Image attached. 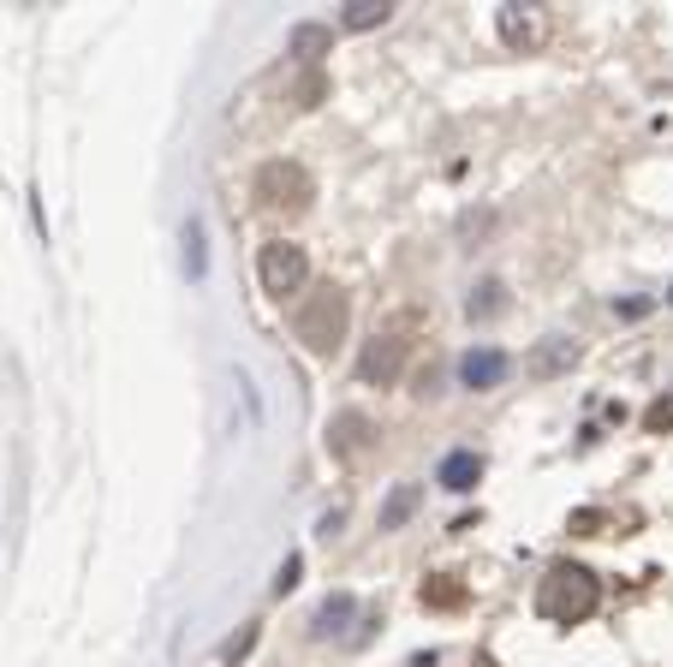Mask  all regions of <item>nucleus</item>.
<instances>
[{
  "label": "nucleus",
  "mask_w": 673,
  "mask_h": 667,
  "mask_svg": "<svg viewBox=\"0 0 673 667\" xmlns=\"http://www.w3.org/2000/svg\"><path fill=\"white\" fill-rule=\"evenodd\" d=\"M596 602H603V584H596V572L578 567V560L549 567L543 590H536V614H543L549 626H578V620L596 614Z\"/></svg>",
  "instance_id": "f257e3e1"
},
{
  "label": "nucleus",
  "mask_w": 673,
  "mask_h": 667,
  "mask_svg": "<svg viewBox=\"0 0 673 667\" xmlns=\"http://www.w3.org/2000/svg\"><path fill=\"white\" fill-rule=\"evenodd\" d=\"M346 322H352V304H346V292L328 280V287H316L311 299L298 304V316H292V329H298V340L316 352V358H328V352L346 340Z\"/></svg>",
  "instance_id": "f03ea898"
},
{
  "label": "nucleus",
  "mask_w": 673,
  "mask_h": 667,
  "mask_svg": "<svg viewBox=\"0 0 673 667\" xmlns=\"http://www.w3.org/2000/svg\"><path fill=\"white\" fill-rule=\"evenodd\" d=\"M257 203L269 215H304L311 209V197H316V180H311V168H304V161H262L257 168Z\"/></svg>",
  "instance_id": "7ed1b4c3"
},
{
  "label": "nucleus",
  "mask_w": 673,
  "mask_h": 667,
  "mask_svg": "<svg viewBox=\"0 0 673 667\" xmlns=\"http://www.w3.org/2000/svg\"><path fill=\"white\" fill-rule=\"evenodd\" d=\"M257 275H262V292H269V299H286V292H298L304 280H311V257L292 239H269L257 257Z\"/></svg>",
  "instance_id": "20e7f679"
},
{
  "label": "nucleus",
  "mask_w": 673,
  "mask_h": 667,
  "mask_svg": "<svg viewBox=\"0 0 673 667\" xmlns=\"http://www.w3.org/2000/svg\"><path fill=\"white\" fill-rule=\"evenodd\" d=\"M400 369H405V340L400 334H376L370 346H363V358H358V376L370 381V388H393Z\"/></svg>",
  "instance_id": "39448f33"
},
{
  "label": "nucleus",
  "mask_w": 673,
  "mask_h": 667,
  "mask_svg": "<svg viewBox=\"0 0 673 667\" xmlns=\"http://www.w3.org/2000/svg\"><path fill=\"white\" fill-rule=\"evenodd\" d=\"M376 448V418L370 411H334L328 418V453L334 459H358Z\"/></svg>",
  "instance_id": "423d86ee"
},
{
  "label": "nucleus",
  "mask_w": 673,
  "mask_h": 667,
  "mask_svg": "<svg viewBox=\"0 0 673 667\" xmlns=\"http://www.w3.org/2000/svg\"><path fill=\"white\" fill-rule=\"evenodd\" d=\"M507 376H513V358H507L501 346H471V352H465V358H459V381H465V388H471V394H489V388H501Z\"/></svg>",
  "instance_id": "0eeeda50"
},
{
  "label": "nucleus",
  "mask_w": 673,
  "mask_h": 667,
  "mask_svg": "<svg viewBox=\"0 0 673 667\" xmlns=\"http://www.w3.org/2000/svg\"><path fill=\"white\" fill-rule=\"evenodd\" d=\"M578 364V340H566V334H549L543 346L524 358V376L531 381H554V376H566V369Z\"/></svg>",
  "instance_id": "6e6552de"
},
{
  "label": "nucleus",
  "mask_w": 673,
  "mask_h": 667,
  "mask_svg": "<svg viewBox=\"0 0 673 667\" xmlns=\"http://www.w3.org/2000/svg\"><path fill=\"white\" fill-rule=\"evenodd\" d=\"M435 483H442L447 495H471V488L482 483V453H471V448H453V453L442 459V471H435Z\"/></svg>",
  "instance_id": "1a4fd4ad"
},
{
  "label": "nucleus",
  "mask_w": 673,
  "mask_h": 667,
  "mask_svg": "<svg viewBox=\"0 0 673 667\" xmlns=\"http://www.w3.org/2000/svg\"><path fill=\"white\" fill-rule=\"evenodd\" d=\"M352 614H358L352 590H334V596H328V602L316 607L311 632H316V637H346V626H352Z\"/></svg>",
  "instance_id": "9d476101"
},
{
  "label": "nucleus",
  "mask_w": 673,
  "mask_h": 667,
  "mask_svg": "<svg viewBox=\"0 0 673 667\" xmlns=\"http://www.w3.org/2000/svg\"><path fill=\"white\" fill-rule=\"evenodd\" d=\"M286 54H298L304 66H322V54H334V31L328 24H292Z\"/></svg>",
  "instance_id": "9b49d317"
},
{
  "label": "nucleus",
  "mask_w": 673,
  "mask_h": 667,
  "mask_svg": "<svg viewBox=\"0 0 673 667\" xmlns=\"http://www.w3.org/2000/svg\"><path fill=\"white\" fill-rule=\"evenodd\" d=\"M501 42L507 49H536V42H543V24L519 7H501Z\"/></svg>",
  "instance_id": "f8f14e48"
},
{
  "label": "nucleus",
  "mask_w": 673,
  "mask_h": 667,
  "mask_svg": "<svg viewBox=\"0 0 673 667\" xmlns=\"http://www.w3.org/2000/svg\"><path fill=\"white\" fill-rule=\"evenodd\" d=\"M417 501H423V488H417V483H400V488H393V495L382 501V530H400L405 518L417 513Z\"/></svg>",
  "instance_id": "ddd939ff"
},
{
  "label": "nucleus",
  "mask_w": 673,
  "mask_h": 667,
  "mask_svg": "<svg viewBox=\"0 0 673 667\" xmlns=\"http://www.w3.org/2000/svg\"><path fill=\"white\" fill-rule=\"evenodd\" d=\"M501 310H507V287L501 280H477V292L465 299V316L482 322V316H501Z\"/></svg>",
  "instance_id": "4468645a"
},
{
  "label": "nucleus",
  "mask_w": 673,
  "mask_h": 667,
  "mask_svg": "<svg viewBox=\"0 0 673 667\" xmlns=\"http://www.w3.org/2000/svg\"><path fill=\"white\" fill-rule=\"evenodd\" d=\"M322 96H328V78H322V66H304V72H298V84L286 90V101H292V108H304V114L322 108Z\"/></svg>",
  "instance_id": "2eb2a0df"
},
{
  "label": "nucleus",
  "mask_w": 673,
  "mask_h": 667,
  "mask_svg": "<svg viewBox=\"0 0 673 667\" xmlns=\"http://www.w3.org/2000/svg\"><path fill=\"white\" fill-rule=\"evenodd\" d=\"M393 19V7L388 0H352V7L340 12V24L346 31H376V24H388Z\"/></svg>",
  "instance_id": "dca6fc26"
},
{
  "label": "nucleus",
  "mask_w": 673,
  "mask_h": 667,
  "mask_svg": "<svg viewBox=\"0 0 673 667\" xmlns=\"http://www.w3.org/2000/svg\"><path fill=\"white\" fill-rule=\"evenodd\" d=\"M423 607H465V584L459 578H423Z\"/></svg>",
  "instance_id": "f3484780"
},
{
  "label": "nucleus",
  "mask_w": 673,
  "mask_h": 667,
  "mask_svg": "<svg viewBox=\"0 0 673 667\" xmlns=\"http://www.w3.org/2000/svg\"><path fill=\"white\" fill-rule=\"evenodd\" d=\"M185 275H192V280L209 275V245H203V220H185Z\"/></svg>",
  "instance_id": "a211bd4d"
},
{
  "label": "nucleus",
  "mask_w": 673,
  "mask_h": 667,
  "mask_svg": "<svg viewBox=\"0 0 673 667\" xmlns=\"http://www.w3.org/2000/svg\"><path fill=\"white\" fill-rule=\"evenodd\" d=\"M643 429H650V435H667L673 429V394H662L650 411H643Z\"/></svg>",
  "instance_id": "6ab92c4d"
},
{
  "label": "nucleus",
  "mask_w": 673,
  "mask_h": 667,
  "mask_svg": "<svg viewBox=\"0 0 673 667\" xmlns=\"http://www.w3.org/2000/svg\"><path fill=\"white\" fill-rule=\"evenodd\" d=\"M257 649V626H239V637H227V649H221V661H245Z\"/></svg>",
  "instance_id": "aec40b11"
},
{
  "label": "nucleus",
  "mask_w": 673,
  "mask_h": 667,
  "mask_svg": "<svg viewBox=\"0 0 673 667\" xmlns=\"http://www.w3.org/2000/svg\"><path fill=\"white\" fill-rule=\"evenodd\" d=\"M298 578H304V560H298V555H286V560H281V572H274V596H286V590L298 584Z\"/></svg>",
  "instance_id": "412c9836"
},
{
  "label": "nucleus",
  "mask_w": 673,
  "mask_h": 667,
  "mask_svg": "<svg viewBox=\"0 0 673 667\" xmlns=\"http://www.w3.org/2000/svg\"><path fill=\"white\" fill-rule=\"evenodd\" d=\"M340 525H346V513H340V507L322 513V518H316V537H322V542H334V537H340Z\"/></svg>",
  "instance_id": "4be33fe9"
},
{
  "label": "nucleus",
  "mask_w": 673,
  "mask_h": 667,
  "mask_svg": "<svg viewBox=\"0 0 673 667\" xmlns=\"http://www.w3.org/2000/svg\"><path fill=\"white\" fill-rule=\"evenodd\" d=\"M596 525H603V513H573V530H578V537H596Z\"/></svg>",
  "instance_id": "5701e85b"
},
{
  "label": "nucleus",
  "mask_w": 673,
  "mask_h": 667,
  "mask_svg": "<svg viewBox=\"0 0 673 667\" xmlns=\"http://www.w3.org/2000/svg\"><path fill=\"white\" fill-rule=\"evenodd\" d=\"M667 304H673V287H667Z\"/></svg>",
  "instance_id": "b1692460"
}]
</instances>
